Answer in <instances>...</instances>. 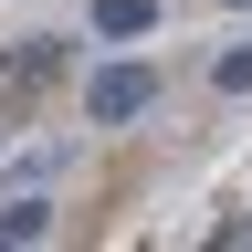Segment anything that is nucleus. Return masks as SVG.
<instances>
[{
    "label": "nucleus",
    "instance_id": "obj_1",
    "mask_svg": "<svg viewBox=\"0 0 252 252\" xmlns=\"http://www.w3.org/2000/svg\"><path fill=\"white\" fill-rule=\"evenodd\" d=\"M147 105H158V74H147V63H105V74L84 84V116L94 126H126V116H147Z\"/></svg>",
    "mask_w": 252,
    "mask_h": 252
},
{
    "label": "nucleus",
    "instance_id": "obj_2",
    "mask_svg": "<svg viewBox=\"0 0 252 252\" xmlns=\"http://www.w3.org/2000/svg\"><path fill=\"white\" fill-rule=\"evenodd\" d=\"M158 21V0H94V32H105V42H126V32H147Z\"/></svg>",
    "mask_w": 252,
    "mask_h": 252
},
{
    "label": "nucleus",
    "instance_id": "obj_3",
    "mask_svg": "<svg viewBox=\"0 0 252 252\" xmlns=\"http://www.w3.org/2000/svg\"><path fill=\"white\" fill-rule=\"evenodd\" d=\"M42 231H53V210H42V200H21V210H0V242H42Z\"/></svg>",
    "mask_w": 252,
    "mask_h": 252
},
{
    "label": "nucleus",
    "instance_id": "obj_4",
    "mask_svg": "<svg viewBox=\"0 0 252 252\" xmlns=\"http://www.w3.org/2000/svg\"><path fill=\"white\" fill-rule=\"evenodd\" d=\"M220 94H252V42H242V53H220Z\"/></svg>",
    "mask_w": 252,
    "mask_h": 252
}]
</instances>
